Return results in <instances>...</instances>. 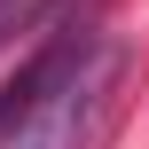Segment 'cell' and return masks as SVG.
Listing matches in <instances>:
<instances>
[{
	"label": "cell",
	"mask_w": 149,
	"mask_h": 149,
	"mask_svg": "<svg viewBox=\"0 0 149 149\" xmlns=\"http://www.w3.org/2000/svg\"><path fill=\"white\" fill-rule=\"evenodd\" d=\"M118 79H126V63L94 39V47L31 102V118H24L0 149H94L102 126H110V110H118Z\"/></svg>",
	"instance_id": "obj_1"
},
{
	"label": "cell",
	"mask_w": 149,
	"mask_h": 149,
	"mask_svg": "<svg viewBox=\"0 0 149 149\" xmlns=\"http://www.w3.org/2000/svg\"><path fill=\"white\" fill-rule=\"evenodd\" d=\"M86 47H94V31H55V39H47V47L24 63V71L0 86V141H8L24 118H31V102H39V94H47V86H55L71 63H79V55H86Z\"/></svg>",
	"instance_id": "obj_2"
}]
</instances>
